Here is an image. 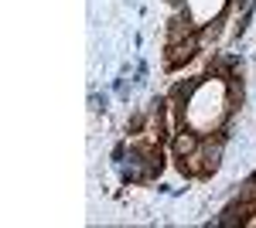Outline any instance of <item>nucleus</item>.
Listing matches in <instances>:
<instances>
[{
  "instance_id": "nucleus-1",
  "label": "nucleus",
  "mask_w": 256,
  "mask_h": 228,
  "mask_svg": "<svg viewBox=\"0 0 256 228\" xmlns=\"http://www.w3.org/2000/svg\"><path fill=\"white\" fill-rule=\"evenodd\" d=\"M174 150H178V153H192V150H195V140H192V136H178Z\"/></svg>"
}]
</instances>
